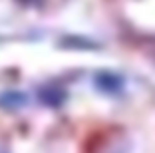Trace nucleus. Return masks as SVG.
Returning a JSON list of instances; mask_svg holds the SVG:
<instances>
[{
  "instance_id": "1",
  "label": "nucleus",
  "mask_w": 155,
  "mask_h": 153,
  "mask_svg": "<svg viewBox=\"0 0 155 153\" xmlns=\"http://www.w3.org/2000/svg\"><path fill=\"white\" fill-rule=\"evenodd\" d=\"M22 2H34V0H22Z\"/></svg>"
}]
</instances>
